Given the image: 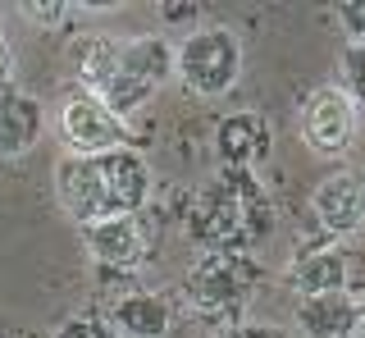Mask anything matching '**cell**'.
I'll list each match as a JSON object with an SVG mask.
<instances>
[{
  "mask_svg": "<svg viewBox=\"0 0 365 338\" xmlns=\"http://www.w3.org/2000/svg\"><path fill=\"white\" fill-rule=\"evenodd\" d=\"M51 338H119V329H114L110 315H101V311H78V315H68V320L55 324Z\"/></svg>",
  "mask_w": 365,
  "mask_h": 338,
  "instance_id": "cell-17",
  "label": "cell"
},
{
  "mask_svg": "<svg viewBox=\"0 0 365 338\" xmlns=\"http://www.w3.org/2000/svg\"><path fill=\"white\" fill-rule=\"evenodd\" d=\"M46 133V110L32 92H23L19 83L0 87V160H19Z\"/></svg>",
  "mask_w": 365,
  "mask_h": 338,
  "instance_id": "cell-12",
  "label": "cell"
},
{
  "mask_svg": "<svg viewBox=\"0 0 365 338\" xmlns=\"http://www.w3.org/2000/svg\"><path fill=\"white\" fill-rule=\"evenodd\" d=\"M220 338H292L288 329H279V324H265V320H256V324H233L228 334Z\"/></svg>",
  "mask_w": 365,
  "mask_h": 338,
  "instance_id": "cell-19",
  "label": "cell"
},
{
  "mask_svg": "<svg viewBox=\"0 0 365 338\" xmlns=\"http://www.w3.org/2000/svg\"><path fill=\"white\" fill-rule=\"evenodd\" d=\"M311 215L324 238H351L365 229V174L338 169L311 193Z\"/></svg>",
  "mask_w": 365,
  "mask_h": 338,
  "instance_id": "cell-9",
  "label": "cell"
},
{
  "mask_svg": "<svg viewBox=\"0 0 365 338\" xmlns=\"http://www.w3.org/2000/svg\"><path fill=\"white\" fill-rule=\"evenodd\" d=\"M174 78L201 101L233 92V83L242 78V41L224 24L192 28L174 46Z\"/></svg>",
  "mask_w": 365,
  "mask_h": 338,
  "instance_id": "cell-5",
  "label": "cell"
},
{
  "mask_svg": "<svg viewBox=\"0 0 365 338\" xmlns=\"http://www.w3.org/2000/svg\"><path fill=\"white\" fill-rule=\"evenodd\" d=\"M269 151H274L269 123L260 119L256 110H233V115H224L220 128H215L220 169H247V174H256V169L269 160Z\"/></svg>",
  "mask_w": 365,
  "mask_h": 338,
  "instance_id": "cell-10",
  "label": "cell"
},
{
  "mask_svg": "<svg viewBox=\"0 0 365 338\" xmlns=\"http://www.w3.org/2000/svg\"><path fill=\"white\" fill-rule=\"evenodd\" d=\"M334 14H338L342 32H347V41H365V5L361 0H338Z\"/></svg>",
  "mask_w": 365,
  "mask_h": 338,
  "instance_id": "cell-18",
  "label": "cell"
},
{
  "mask_svg": "<svg viewBox=\"0 0 365 338\" xmlns=\"http://www.w3.org/2000/svg\"><path fill=\"white\" fill-rule=\"evenodd\" d=\"M342 92L361 115L365 110V41H347V51H342Z\"/></svg>",
  "mask_w": 365,
  "mask_h": 338,
  "instance_id": "cell-16",
  "label": "cell"
},
{
  "mask_svg": "<svg viewBox=\"0 0 365 338\" xmlns=\"http://www.w3.org/2000/svg\"><path fill=\"white\" fill-rule=\"evenodd\" d=\"M361 302L347 292H324V297H302L297 302V329L302 338H347L356 324Z\"/></svg>",
  "mask_w": 365,
  "mask_h": 338,
  "instance_id": "cell-14",
  "label": "cell"
},
{
  "mask_svg": "<svg viewBox=\"0 0 365 338\" xmlns=\"http://www.w3.org/2000/svg\"><path fill=\"white\" fill-rule=\"evenodd\" d=\"M347 338H365V302H361V311H356V324H351V334Z\"/></svg>",
  "mask_w": 365,
  "mask_h": 338,
  "instance_id": "cell-21",
  "label": "cell"
},
{
  "mask_svg": "<svg viewBox=\"0 0 365 338\" xmlns=\"http://www.w3.org/2000/svg\"><path fill=\"white\" fill-rule=\"evenodd\" d=\"M288 284L297 297H324V292H347L361 302L365 288V256L342 247L334 238L302 242L297 256L288 261Z\"/></svg>",
  "mask_w": 365,
  "mask_h": 338,
  "instance_id": "cell-6",
  "label": "cell"
},
{
  "mask_svg": "<svg viewBox=\"0 0 365 338\" xmlns=\"http://www.w3.org/2000/svg\"><path fill=\"white\" fill-rule=\"evenodd\" d=\"M19 14L28 19L32 28H46V32H55V28H64V24H73L83 9L78 5H68V0H23L19 5Z\"/></svg>",
  "mask_w": 365,
  "mask_h": 338,
  "instance_id": "cell-15",
  "label": "cell"
},
{
  "mask_svg": "<svg viewBox=\"0 0 365 338\" xmlns=\"http://www.w3.org/2000/svg\"><path fill=\"white\" fill-rule=\"evenodd\" d=\"M0 46H5V28H0Z\"/></svg>",
  "mask_w": 365,
  "mask_h": 338,
  "instance_id": "cell-22",
  "label": "cell"
},
{
  "mask_svg": "<svg viewBox=\"0 0 365 338\" xmlns=\"http://www.w3.org/2000/svg\"><path fill=\"white\" fill-rule=\"evenodd\" d=\"M269 229H274V201L265 183L247 169H220L192 197L187 238L201 242V252H247Z\"/></svg>",
  "mask_w": 365,
  "mask_h": 338,
  "instance_id": "cell-3",
  "label": "cell"
},
{
  "mask_svg": "<svg viewBox=\"0 0 365 338\" xmlns=\"http://www.w3.org/2000/svg\"><path fill=\"white\" fill-rule=\"evenodd\" d=\"M165 19H201V5H160Z\"/></svg>",
  "mask_w": 365,
  "mask_h": 338,
  "instance_id": "cell-20",
  "label": "cell"
},
{
  "mask_svg": "<svg viewBox=\"0 0 365 338\" xmlns=\"http://www.w3.org/2000/svg\"><path fill=\"white\" fill-rule=\"evenodd\" d=\"M55 201L83 229L119 215H142L151 201V165L133 146H114L106 155H60Z\"/></svg>",
  "mask_w": 365,
  "mask_h": 338,
  "instance_id": "cell-2",
  "label": "cell"
},
{
  "mask_svg": "<svg viewBox=\"0 0 365 338\" xmlns=\"http://www.w3.org/2000/svg\"><path fill=\"white\" fill-rule=\"evenodd\" d=\"M297 128H302V142H306L311 155H319V160H338V155H347L351 146H356V106L347 101L342 87L324 83V87H315V92L302 101Z\"/></svg>",
  "mask_w": 365,
  "mask_h": 338,
  "instance_id": "cell-7",
  "label": "cell"
},
{
  "mask_svg": "<svg viewBox=\"0 0 365 338\" xmlns=\"http://www.w3.org/2000/svg\"><path fill=\"white\" fill-rule=\"evenodd\" d=\"M110 324L119 329V338H169L174 311H169V302L160 297V292L137 288V292H123V297L114 302Z\"/></svg>",
  "mask_w": 365,
  "mask_h": 338,
  "instance_id": "cell-13",
  "label": "cell"
},
{
  "mask_svg": "<svg viewBox=\"0 0 365 338\" xmlns=\"http://www.w3.org/2000/svg\"><path fill=\"white\" fill-rule=\"evenodd\" d=\"M256 284L260 265L251 252H201L182 279V292H187V307L197 315L237 324L256 297Z\"/></svg>",
  "mask_w": 365,
  "mask_h": 338,
  "instance_id": "cell-4",
  "label": "cell"
},
{
  "mask_svg": "<svg viewBox=\"0 0 365 338\" xmlns=\"http://www.w3.org/2000/svg\"><path fill=\"white\" fill-rule=\"evenodd\" d=\"M55 133L64 142V155H106L114 146H128V123L119 115H110L96 96L87 92H68L60 101V115H55Z\"/></svg>",
  "mask_w": 365,
  "mask_h": 338,
  "instance_id": "cell-8",
  "label": "cell"
},
{
  "mask_svg": "<svg viewBox=\"0 0 365 338\" xmlns=\"http://www.w3.org/2000/svg\"><path fill=\"white\" fill-rule=\"evenodd\" d=\"M83 242H87V256L101 270H133V265H142V256H146L142 215H119V220L87 224Z\"/></svg>",
  "mask_w": 365,
  "mask_h": 338,
  "instance_id": "cell-11",
  "label": "cell"
},
{
  "mask_svg": "<svg viewBox=\"0 0 365 338\" xmlns=\"http://www.w3.org/2000/svg\"><path fill=\"white\" fill-rule=\"evenodd\" d=\"M78 92L96 96L110 115L128 123L133 110H142L160 87L174 78V46L165 37H101L87 32L68 46Z\"/></svg>",
  "mask_w": 365,
  "mask_h": 338,
  "instance_id": "cell-1",
  "label": "cell"
}]
</instances>
